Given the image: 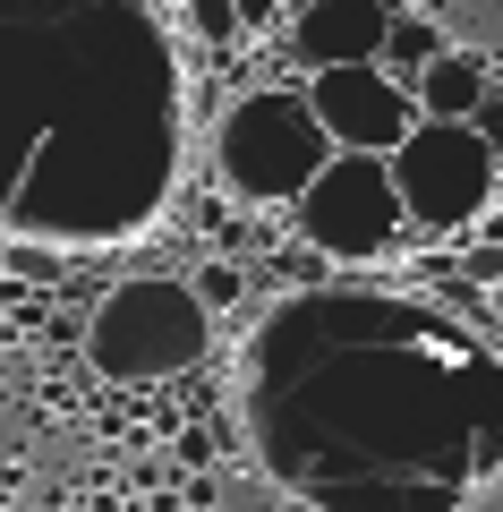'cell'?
<instances>
[{
  "instance_id": "cell-17",
  "label": "cell",
  "mask_w": 503,
  "mask_h": 512,
  "mask_svg": "<svg viewBox=\"0 0 503 512\" xmlns=\"http://www.w3.org/2000/svg\"><path fill=\"white\" fill-rule=\"evenodd\" d=\"M486 299H495V342H503V282H495V291H486Z\"/></svg>"
},
{
  "instance_id": "cell-20",
  "label": "cell",
  "mask_w": 503,
  "mask_h": 512,
  "mask_svg": "<svg viewBox=\"0 0 503 512\" xmlns=\"http://www.w3.org/2000/svg\"><path fill=\"white\" fill-rule=\"evenodd\" d=\"M0 282H9V256H0Z\"/></svg>"
},
{
  "instance_id": "cell-12",
  "label": "cell",
  "mask_w": 503,
  "mask_h": 512,
  "mask_svg": "<svg viewBox=\"0 0 503 512\" xmlns=\"http://www.w3.org/2000/svg\"><path fill=\"white\" fill-rule=\"evenodd\" d=\"M0 256H9V274H18V282H35V291H60L77 248H60V239H0Z\"/></svg>"
},
{
  "instance_id": "cell-18",
  "label": "cell",
  "mask_w": 503,
  "mask_h": 512,
  "mask_svg": "<svg viewBox=\"0 0 503 512\" xmlns=\"http://www.w3.org/2000/svg\"><path fill=\"white\" fill-rule=\"evenodd\" d=\"M0 342H9V299H0Z\"/></svg>"
},
{
  "instance_id": "cell-21",
  "label": "cell",
  "mask_w": 503,
  "mask_h": 512,
  "mask_svg": "<svg viewBox=\"0 0 503 512\" xmlns=\"http://www.w3.org/2000/svg\"><path fill=\"white\" fill-rule=\"evenodd\" d=\"M171 512H197V504H171Z\"/></svg>"
},
{
  "instance_id": "cell-16",
  "label": "cell",
  "mask_w": 503,
  "mask_h": 512,
  "mask_svg": "<svg viewBox=\"0 0 503 512\" xmlns=\"http://www.w3.org/2000/svg\"><path fill=\"white\" fill-rule=\"evenodd\" d=\"M478 137H486V146L503 154V86H495V94H486V103H478Z\"/></svg>"
},
{
  "instance_id": "cell-14",
  "label": "cell",
  "mask_w": 503,
  "mask_h": 512,
  "mask_svg": "<svg viewBox=\"0 0 503 512\" xmlns=\"http://www.w3.org/2000/svg\"><path fill=\"white\" fill-rule=\"evenodd\" d=\"M452 274H469L478 291H495L503 282V239H461V248H452Z\"/></svg>"
},
{
  "instance_id": "cell-7",
  "label": "cell",
  "mask_w": 503,
  "mask_h": 512,
  "mask_svg": "<svg viewBox=\"0 0 503 512\" xmlns=\"http://www.w3.org/2000/svg\"><path fill=\"white\" fill-rule=\"evenodd\" d=\"M307 103H316L324 137L342 154H393L401 137H410L427 111H418V94L401 86L384 60H350V69H307Z\"/></svg>"
},
{
  "instance_id": "cell-19",
  "label": "cell",
  "mask_w": 503,
  "mask_h": 512,
  "mask_svg": "<svg viewBox=\"0 0 503 512\" xmlns=\"http://www.w3.org/2000/svg\"><path fill=\"white\" fill-rule=\"evenodd\" d=\"M154 9H171V18H180V9H188V0H154Z\"/></svg>"
},
{
  "instance_id": "cell-10",
  "label": "cell",
  "mask_w": 503,
  "mask_h": 512,
  "mask_svg": "<svg viewBox=\"0 0 503 512\" xmlns=\"http://www.w3.org/2000/svg\"><path fill=\"white\" fill-rule=\"evenodd\" d=\"M452 43L435 35L427 18H393V35H384V69L401 77V86H418V69H427V60H444Z\"/></svg>"
},
{
  "instance_id": "cell-1",
  "label": "cell",
  "mask_w": 503,
  "mask_h": 512,
  "mask_svg": "<svg viewBox=\"0 0 503 512\" xmlns=\"http://www.w3.org/2000/svg\"><path fill=\"white\" fill-rule=\"evenodd\" d=\"M265 453L324 512H452L503 461V359L427 308L299 299L265 333Z\"/></svg>"
},
{
  "instance_id": "cell-9",
  "label": "cell",
  "mask_w": 503,
  "mask_h": 512,
  "mask_svg": "<svg viewBox=\"0 0 503 512\" xmlns=\"http://www.w3.org/2000/svg\"><path fill=\"white\" fill-rule=\"evenodd\" d=\"M410 94H418L427 120H478V103L495 94V60H486V52H444V60L418 69Z\"/></svg>"
},
{
  "instance_id": "cell-2",
  "label": "cell",
  "mask_w": 503,
  "mask_h": 512,
  "mask_svg": "<svg viewBox=\"0 0 503 512\" xmlns=\"http://www.w3.org/2000/svg\"><path fill=\"white\" fill-rule=\"evenodd\" d=\"M180 18L154 0H0V239L120 248L180 180Z\"/></svg>"
},
{
  "instance_id": "cell-4",
  "label": "cell",
  "mask_w": 503,
  "mask_h": 512,
  "mask_svg": "<svg viewBox=\"0 0 503 512\" xmlns=\"http://www.w3.org/2000/svg\"><path fill=\"white\" fill-rule=\"evenodd\" d=\"M333 137H324L316 103H307V77L299 86H239L231 103L214 111V128H205V171H214L222 197L239 205H299L307 180H316L324 163H333Z\"/></svg>"
},
{
  "instance_id": "cell-15",
  "label": "cell",
  "mask_w": 503,
  "mask_h": 512,
  "mask_svg": "<svg viewBox=\"0 0 503 512\" xmlns=\"http://www.w3.org/2000/svg\"><path fill=\"white\" fill-rule=\"evenodd\" d=\"M239 18H248V35H273V43H282V26H290V0H239Z\"/></svg>"
},
{
  "instance_id": "cell-13",
  "label": "cell",
  "mask_w": 503,
  "mask_h": 512,
  "mask_svg": "<svg viewBox=\"0 0 503 512\" xmlns=\"http://www.w3.org/2000/svg\"><path fill=\"white\" fill-rule=\"evenodd\" d=\"M188 282H197V299L214 316L239 308V291H248V265H231V256H205V265H188Z\"/></svg>"
},
{
  "instance_id": "cell-11",
  "label": "cell",
  "mask_w": 503,
  "mask_h": 512,
  "mask_svg": "<svg viewBox=\"0 0 503 512\" xmlns=\"http://www.w3.org/2000/svg\"><path fill=\"white\" fill-rule=\"evenodd\" d=\"M180 35L197 43V52H231V43H248V18H239V0H188Z\"/></svg>"
},
{
  "instance_id": "cell-6",
  "label": "cell",
  "mask_w": 503,
  "mask_h": 512,
  "mask_svg": "<svg viewBox=\"0 0 503 512\" xmlns=\"http://www.w3.org/2000/svg\"><path fill=\"white\" fill-rule=\"evenodd\" d=\"M393 180L418 231L461 248L478 231V214L503 197V154L478 137V120H418L393 146Z\"/></svg>"
},
{
  "instance_id": "cell-5",
  "label": "cell",
  "mask_w": 503,
  "mask_h": 512,
  "mask_svg": "<svg viewBox=\"0 0 503 512\" xmlns=\"http://www.w3.org/2000/svg\"><path fill=\"white\" fill-rule=\"evenodd\" d=\"M290 231L333 265H393L410 248V205H401L393 154H333L290 205Z\"/></svg>"
},
{
  "instance_id": "cell-3",
  "label": "cell",
  "mask_w": 503,
  "mask_h": 512,
  "mask_svg": "<svg viewBox=\"0 0 503 512\" xmlns=\"http://www.w3.org/2000/svg\"><path fill=\"white\" fill-rule=\"evenodd\" d=\"M214 325L222 316L197 299V282L180 265H145L120 274L86 316V367L103 384H171L197 376L214 359Z\"/></svg>"
},
{
  "instance_id": "cell-8",
  "label": "cell",
  "mask_w": 503,
  "mask_h": 512,
  "mask_svg": "<svg viewBox=\"0 0 503 512\" xmlns=\"http://www.w3.org/2000/svg\"><path fill=\"white\" fill-rule=\"evenodd\" d=\"M393 0H290L282 52L290 69H350V60H384V35H393Z\"/></svg>"
}]
</instances>
